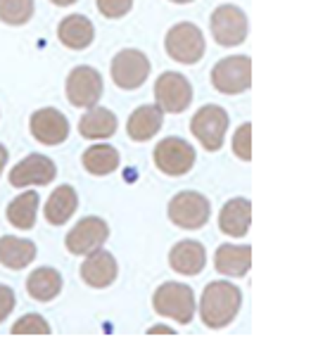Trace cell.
<instances>
[{"label": "cell", "mask_w": 311, "mask_h": 356, "mask_svg": "<svg viewBox=\"0 0 311 356\" xmlns=\"http://www.w3.org/2000/svg\"><path fill=\"white\" fill-rule=\"evenodd\" d=\"M107 235H109V228L105 221L97 219V216H86V219H81L69 231L65 243H67L69 254L86 257V254H90V252L100 250V247L105 245Z\"/></svg>", "instance_id": "obj_12"}, {"label": "cell", "mask_w": 311, "mask_h": 356, "mask_svg": "<svg viewBox=\"0 0 311 356\" xmlns=\"http://www.w3.org/2000/svg\"><path fill=\"white\" fill-rule=\"evenodd\" d=\"M150 60L141 50H122L112 60V79L119 88L136 90L147 81Z\"/></svg>", "instance_id": "obj_11"}, {"label": "cell", "mask_w": 311, "mask_h": 356, "mask_svg": "<svg viewBox=\"0 0 311 356\" xmlns=\"http://www.w3.org/2000/svg\"><path fill=\"white\" fill-rule=\"evenodd\" d=\"M212 36L223 48H233L240 45L247 38V15L238 5H221L214 10L209 19Z\"/></svg>", "instance_id": "obj_8"}, {"label": "cell", "mask_w": 311, "mask_h": 356, "mask_svg": "<svg viewBox=\"0 0 311 356\" xmlns=\"http://www.w3.org/2000/svg\"><path fill=\"white\" fill-rule=\"evenodd\" d=\"M117 259L109 254L107 250H95L90 254H86V261L81 264V278L86 285L95 290L109 288L117 280Z\"/></svg>", "instance_id": "obj_15"}, {"label": "cell", "mask_w": 311, "mask_h": 356, "mask_svg": "<svg viewBox=\"0 0 311 356\" xmlns=\"http://www.w3.org/2000/svg\"><path fill=\"white\" fill-rule=\"evenodd\" d=\"M36 259V245L31 240L15 238V235H3L0 238V264L13 271H22Z\"/></svg>", "instance_id": "obj_22"}, {"label": "cell", "mask_w": 311, "mask_h": 356, "mask_svg": "<svg viewBox=\"0 0 311 356\" xmlns=\"http://www.w3.org/2000/svg\"><path fill=\"white\" fill-rule=\"evenodd\" d=\"M233 152L243 162L252 159V124H243L233 136Z\"/></svg>", "instance_id": "obj_29"}, {"label": "cell", "mask_w": 311, "mask_h": 356, "mask_svg": "<svg viewBox=\"0 0 311 356\" xmlns=\"http://www.w3.org/2000/svg\"><path fill=\"white\" fill-rule=\"evenodd\" d=\"M164 45L171 60L181 62V65H198L207 50L202 31L190 22H181V24L171 26Z\"/></svg>", "instance_id": "obj_2"}, {"label": "cell", "mask_w": 311, "mask_h": 356, "mask_svg": "<svg viewBox=\"0 0 311 356\" xmlns=\"http://www.w3.org/2000/svg\"><path fill=\"white\" fill-rule=\"evenodd\" d=\"M33 17V0H0V22L24 26Z\"/></svg>", "instance_id": "obj_27"}, {"label": "cell", "mask_w": 311, "mask_h": 356, "mask_svg": "<svg viewBox=\"0 0 311 356\" xmlns=\"http://www.w3.org/2000/svg\"><path fill=\"white\" fill-rule=\"evenodd\" d=\"M117 114L109 112L107 107H88V112L81 117L79 122V134L88 140H102V138H109L117 134Z\"/></svg>", "instance_id": "obj_21"}, {"label": "cell", "mask_w": 311, "mask_h": 356, "mask_svg": "<svg viewBox=\"0 0 311 356\" xmlns=\"http://www.w3.org/2000/svg\"><path fill=\"white\" fill-rule=\"evenodd\" d=\"M5 164H8V150H5V145H0V174H3Z\"/></svg>", "instance_id": "obj_33"}, {"label": "cell", "mask_w": 311, "mask_h": 356, "mask_svg": "<svg viewBox=\"0 0 311 356\" xmlns=\"http://www.w3.org/2000/svg\"><path fill=\"white\" fill-rule=\"evenodd\" d=\"M252 221V204L245 197H233L223 204L221 214H218V228L221 233L230 235V238H243L250 231Z\"/></svg>", "instance_id": "obj_16"}, {"label": "cell", "mask_w": 311, "mask_h": 356, "mask_svg": "<svg viewBox=\"0 0 311 356\" xmlns=\"http://www.w3.org/2000/svg\"><path fill=\"white\" fill-rule=\"evenodd\" d=\"M169 264L176 273L198 275L207 264V252L198 240H181V243H176L174 250H171Z\"/></svg>", "instance_id": "obj_17"}, {"label": "cell", "mask_w": 311, "mask_h": 356, "mask_svg": "<svg viewBox=\"0 0 311 356\" xmlns=\"http://www.w3.org/2000/svg\"><path fill=\"white\" fill-rule=\"evenodd\" d=\"M50 325L45 323L43 316L38 314H26L13 325V335H48Z\"/></svg>", "instance_id": "obj_28"}, {"label": "cell", "mask_w": 311, "mask_h": 356, "mask_svg": "<svg viewBox=\"0 0 311 356\" xmlns=\"http://www.w3.org/2000/svg\"><path fill=\"white\" fill-rule=\"evenodd\" d=\"M154 164L166 176H183L193 169L195 164V150L190 143L183 138L169 136L154 147Z\"/></svg>", "instance_id": "obj_9"}, {"label": "cell", "mask_w": 311, "mask_h": 356, "mask_svg": "<svg viewBox=\"0 0 311 356\" xmlns=\"http://www.w3.org/2000/svg\"><path fill=\"white\" fill-rule=\"evenodd\" d=\"M102 97V76L93 67H77L67 76V100L74 107H93Z\"/></svg>", "instance_id": "obj_10"}, {"label": "cell", "mask_w": 311, "mask_h": 356, "mask_svg": "<svg viewBox=\"0 0 311 356\" xmlns=\"http://www.w3.org/2000/svg\"><path fill=\"white\" fill-rule=\"evenodd\" d=\"M252 266V250L247 245H221L214 254V268L218 273L240 278Z\"/></svg>", "instance_id": "obj_19"}, {"label": "cell", "mask_w": 311, "mask_h": 356, "mask_svg": "<svg viewBox=\"0 0 311 356\" xmlns=\"http://www.w3.org/2000/svg\"><path fill=\"white\" fill-rule=\"evenodd\" d=\"M131 8H134V0H97V10L107 19H119V17L129 15Z\"/></svg>", "instance_id": "obj_30"}, {"label": "cell", "mask_w": 311, "mask_h": 356, "mask_svg": "<svg viewBox=\"0 0 311 356\" xmlns=\"http://www.w3.org/2000/svg\"><path fill=\"white\" fill-rule=\"evenodd\" d=\"M57 176V169L53 159H48L45 154H29L22 159L19 164H15V169L10 171V183L15 188H26V186H48Z\"/></svg>", "instance_id": "obj_13"}, {"label": "cell", "mask_w": 311, "mask_h": 356, "mask_svg": "<svg viewBox=\"0 0 311 356\" xmlns=\"http://www.w3.org/2000/svg\"><path fill=\"white\" fill-rule=\"evenodd\" d=\"M150 335H174V328H166V325H154L147 330Z\"/></svg>", "instance_id": "obj_32"}, {"label": "cell", "mask_w": 311, "mask_h": 356, "mask_svg": "<svg viewBox=\"0 0 311 356\" xmlns=\"http://www.w3.org/2000/svg\"><path fill=\"white\" fill-rule=\"evenodd\" d=\"M62 290V275L60 271L50 266H43V268H36L31 275L26 278V292L29 297L38 302H50L60 295Z\"/></svg>", "instance_id": "obj_25"}, {"label": "cell", "mask_w": 311, "mask_h": 356, "mask_svg": "<svg viewBox=\"0 0 311 356\" xmlns=\"http://www.w3.org/2000/svg\"><path fill=\"white\" fill-rule=\"evenodd\" d=\"M171 3H178V5H186V3H193V0H171Z\"/></svg>", "instance_id": "obj_35"}, {"label": "cell", "mask_w": 311, "mask_h": 356, "mask_svg": "<svg viewBox=\"0 0 311 356\" xmlns=\"http://www.w3.org/2000/svg\"><path fill=\"white\" fill-rule=\"evenodd\" d=\"M93 36H95L93 22L83 15H69L57 26V38L62 41V45H67L72 50L88 48L93 43Z\"/></svg>", "instance_id": "obj_18"}, {"label": "cell", "mask_w": 311, "mask_h": 356, "mask_svg": "<svg viewBox=\"0 0 311 356\" xmlns=\"http://www.w3.org/2000/svg\"><path fill=\"white\" fill-rule=\"evenodd\" d=\"M81 162L86 171L93 176H107L112 171H117L119 166V152L112 145H93L83 152Z\"/></svg>", "instance_id": "obj_26"}, {"label": "cell", "mask_w": 311, "mask_h": 356, "mask_svg": "<svg viewBox=\"0 0 311 356\" xmlns=\"http://www.w3.org/2000/svg\"><path fill=\"white\" fill-rule=\"evenodd\" d=\"M50 3H55L57 8H67V5H74L77 0H50Z\"/></svg>", "instance_id": "obj_34"}, {"label": "cell", "mask_w": 311, "mask_h": 356, "mask_svg": "<svg viewBox=\"0 0 311 356\" xmlns=\"http://www.w3.org/2000/svg\"><path fill=\"white\" fill-rule=\"evenodd\" d=\"M154 100L157 107L166 114H181L186 112L193 102V86L183 74L164 72L154 81Z\"/></svg>", "instance_id": "obj_6"}, {"label": "cell", "mask_w": 311, "mask_h": 356, "mask_svg": "<svg viewBox=\"0 0 311 356\" xmlns=\"http://www.w3.org/2000/svg\"><path fill=\"white\" fill-rule=\"evenodd\" d=\"M79 207L77 191L72 186H60L57 191L50 195L48 204H45V221L53 223V226H65L72 219V214Z\"/></svg>", "instance_id": "obj_23"}, {"label": "cell", "mask_w": 311, "mask_h": 356, "mask_svg": "<svg viewBox=\"0 0 311 356\" xmlns=\"http://www.w3.org/2000/svg\"><path fill=\"white\" fill-rule=\"evenodd\" d=\"M152 307L159 316L174 318L176 323H190L195 316V292L181 283L159 285L152 297Z\"/></svg>", "instance_id": "obj_3"}, {"label": "cell", "mask_w": 311, "mask_h": 356, "mask_svg": "<svg viewBox=\"0 0 311 356\" xmlns=\"http://www.w3.org/2000/svg\"><path fill=\"white\" fill-rule=\"evenodd\" d=\"M212 83L223 95L243 93L252 86V60L245 55H233L216 62L212 69Z\"/></svg>", "instance_id": "obj_5"}, {"label": "cell", "mask_w": 311, "mask_h": 356, "mask_svg": "<svg viewBox=\"0 0 311 356\" xmlns=\"http://www.w3.org/2000/svg\"><path fill=\"white\" fill-rule=\"evenodd\" d=\"M212 207L209 200L200 193L186 191L178 193L174 200L169 202V219L176 223L178 228H186V231H198L209 221Z\"/></svg>", "instance_id": "obj_7"}, {"label": "cell", "mask_w": 311, "mask_h": 356, "mask_svg": "<svg viewBox=\"0 0 311 356\" xmlns=\"http://www.w3.org/2000/svg\"><path fill=\"white\" fill-rule=\"evenodd\" d=\"M13 309H15V292L8 285H0V323L8 318Z\"/></svg>", "instance_id": "obj_31"}, {"label": "cell", "mask_w": 311, "mask_h": 356, "mask_svg": "<svg viewBox=\"0 0 311 356\" xmlns=\"http://www.w3.org/2000/svg\"><path fill=\"white\" fill-rule=\"evenodd\" d=\"M162 119H164V112L159 110L157 105H143L129 117L126 134H129L131 140L145 143L154 134H159V129H162Z\"/></svg>", "instance_id": "obj_20"}, {"label": "cell", "mask_w": 311, "mask_h": 356, "mask_svg": "<svg viewBox=\"0 0 311 356\" xmlns=\"http://www.w3.org/2000/svg\"><path fill=\"white\" fill-rule=\"evenodd\" d=\"M240 307H243V292H240L238 285H230L226 280H214L202 292L200 316H202V323L207 328L218 330L233 323Z\"/></svg>", "instance_id": "obj_1"}, {"label": "cell", "mask_w": 311, "mask_h": 356, "mask_svg": "<svg viewBox=\"0 0 311 356\" xmlns=\"http://www.w3.org/2000/svg\"><path fill=\"white\" fill-rule=\"evenodd\" d=\"M38 204H41V197H38L36 191L22 193L19 197H15L13 202L8 204V221L13 223L15 228L31 231V228L36 226Z\"/></svg>", "instance_id": "obj_24"}, {"label": "cell", "mask_w": 311, "mask_h": 356, "mask_svg": "<svg viewBox=\"0 0 311 356\" xmlns=\"http://www.w3.org/2000/svg\"><path fill=\"white\" fill-rule=\"evenodd\" d=\"M31 134L43 145H60L69 136V122L60 110L43 107L31 117Z\"/></svg>", "instance_id": "obj_14"}, {"label": "cell", "mask_w": 311, "mask_h": 356, "mask_svg": "<svg viewBox=\"0 0 311 356\" xmlns=\"http://www.w3.org/2000/svg\"><path fill=\"white\" fill-rule=\"evenodd\" d=\"M228 112L218 105H205L195 112L193 122H190V131L205 145L207 152H216L221 150L223 138H226L228 131Z\"/></svg>", "instance_id": "obj_4"}]
</instances>
